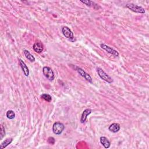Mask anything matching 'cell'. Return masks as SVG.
<instances>
[{
  "instance_id": "cell-1",
  "label": "cell",
  "mask_w": 149,
  "mask_h": 149,
  "mask_svg": "<svg viewBox=\"0 0 149 149\" xmlns=\"http://www.w3.org/2000/svg\"><path fill=\"white\" fill-rule=\"evenodd\" d=\"M126 7L128 9H130V11L136 13H139V14H143L145 13V9L142 7L137 5H135L133 4H128L126 5Z\"/></svg>"
},
{
  "instance_id": "cell-2",
  "label": "cell",
  "mask_w": 149,
  "mask_h": 149,
  "mask_svg": "<svg viewBox=\"0 0 149 149\" xmlns=\"http://www.w3.org/2000/svg\"><path fill=\"white\" fill-rule=\"evenodd\" d=\"M97 72L99 76L101 78V79L104 80V81H106V82L109 83H111L113 82V80L112 79V78L109 75H107L100 68H97Z\"/></svg>"
},
{
  "instance_id": "cell-3",
  "label": "cell",
  "mask_w": 149,
  "mask_h": 149,
  "mask_svg": "<svg viewBox=\"0 0 149 149\" xmlns=\"http://www.w3.org/2000/svg\"><path fill=\"white\" fill-rule=\"evenodd\" d=\"M65 126L61 122H55L53 125V130L56 135H60L63 132Z\"/></svg>"
},
{
  "instance_id": "cell-4",
  "label": "cell",
  "mask_w": 149,
  "mask_h": 149,
  "mask_svg": "<svg viewBox=\"0 0 149 149\" xmlns=\"http://www.w3.org/2000/svg\"><path fill=\"white\" fill-rule=\"evenodd\" d=\"M43 73L45 77L50 81L53 80L54 79V74L51 68L47 67H44L43 69Z\"/></svg>"
},
{
  "instance_id": "cell-5",
  "label": "cell",
  "mask_w": 149,
  "mask_h": 149,
  "mask_svg": "<svg viewBox=\"0 0 149 149\" xmlns=\"http://www.w3.org/2000/svg\"><path fill=\"white\" fill-rule=\"evenodd\" d=\"M100 46H101V47L102 48L104 49H105V50L107 52V53H108L109 54H112V56H114L115 57H118L119 56V53H118V52L117 51H116L115 49H114V48L110 47L107 46V45H106V44H101Z\"/></svg>"
},
{
  "instance_id": "cell-6",
  "label": "cell",
  "mask_w": 149,
  "mask_h": 149,
  "mask_svg": "<svg viewBox=\"0 0 149 149\" xmlns=\"http://www.w3.org/2000/svg\"><path fill=\"white\" fill-rule=\"evenodd\" d=\"M62 33H63V35H64V36H65L67 38L69 39V40H72L74 38V34H73L72 32L70 30V29L69 27H68L67 26L64 27L63 28H62Z\"/></svg>"
},
{
  "instance_id": "cell-7",
  "label": "cell",
  "mask_w": 149,
  "mask_h": 149,
  "mask_svg": "<svg viewBox=\"0 0 149 149\" xmlns=\"http://www.w3.org/2000/svg\"><path fill=\"white\" fill-rule=\"evenodd\" d=\"M76 70L78 71V72L79 73V74L82 76V77L85 78V79L86 80H87L90 83H92V78L90 76V75H89L88 74H87L84 70L82 69V68H80L79 67H77L76 68Z\"/></svg>"
},
{
  "instance_id": "cell-8",
  "label": "cell",
  "mask_w": 149,
  "mask_h": 149,
  "mask_svg": "<svg viewBox=\"0 0 149 149\" xmlns=\"http://www.w3.org/2000/svg\"><path fill=\"white\" fill-rule=\"evenodd\" d=\"M19 63L25 75L26 76H28L29 75V70L27 65L21 59H19Z\"/></svg>"
},
{
  "instance_id": "cell-9",
  "label": "cell",
  "mask_w": 149,
  "mask_h": 149,
  "mask_svg": "<svg viewBox=\"0 0 149 149\" xmlns=\"http://www.w3.org/2000/svg\"><path fill=\"white\" fill-rule=\"evenodd\" d=\"M91 113V109L90 108H87V109H86L83 112L82 115V117H81V119H80V122L83 124V123H84L86 119H87V117L89 115H90Z\"/></svg>"
},
{
  "instance_id": "cell-10",
  "label": "cell",
  "mask_w": 149,
  "mask_h": 149,
  "mask_svg": "<svg viewBox=\"0 0 149 149\" xmlns=\"http://www.w3.org/2000/svg\"><path fill=\"white\" fill-rule=\"evenodd\" d=\"M33 49L36 53H40L43 50V46L40 43H36L33 46Z\"/></svg>"
},
{
  "instance_id": "cell-11",
  "label": "cell",
  "mask_w": 149,
  "mask_h": 149,
  "mask_svg": "<svg viewBox=\"0 0 149 149\" xmlns=\"http://www.w3.org/2000/svg\"><path fill=\"white\" fill-rule=\"evenodd\" d=\"M109 130L113 133H117L120 130V125L117 123H114L109 126Z\"/></svg>"
},
{
  "instance_id": "cell-12",
  "label": "cell",
  "mask_w": 149,
  "mask_h": 149,
  "mask_svg": "<svg viewBox=\"0 0 149 149\" xmlns=\"http://www.w3.org/2000/svg\"><path fill=\"white\" fill-rule=\"evenodd\" d=\"M100 142L106 148H108L110 147V142L108 140V139L104 136H102L100 137Z\"/></svg>"
},
{
  "instance_id": "cell-13",
  "label": "cell",
  "mask_w": 149,
  "mask_h": 149,
  "mask_svg": "<svg viewBox=\"0 0 149 149\" xmlns=\"http://www.w3.org/2000/svg\"><path fill=\"white\" fill-rule=\"evenodd\" d=\"M12 142V138H7V139L5 140L3 142L1 143V146H0V148L3 149L7 147L8 146L10 145Z\"/></svg>"
},
{
  "instance_id": "cell-14",
  "label": "cell",
  "mask_w": 149,
  "mask_h": 149,
  "mask_svg": "<svg viewBox=\"0 0 149 149\" xmlns=\"http://www.w3.org/2000/svg\"><path fill=\"white\" fill-rule=\"evenodd\" d=\"M24 54L27 59L29 60L30 62H35V58L33 56V55L31 54L30 53V52L27 50H25L24 51Z\"/></svg>"
},
{
  "instance_id": "cell-15",
  "label": "cell",
  "mask_w": 149,
  "mask_h": 149,
  "mask_svg": "<svg viewBox=\"0 0 149 149\" xmlns=\"http://www.w3.org/2000/svg\"><path fill=\"white\" fill-rule=\"evenodd\" d=\"M7 117L9 119H14L15 117V112L12 110L8 111L7 112Z\"/></svg>"
},
{
  "instance_id": "cell-16",
  "label": "cell",
  "mask_w": 149,
  "mask_h": 149,
  "mask_svg": "<svg viewBox=\"0 0 149 149\" xmlns=\"http://www.w3.org/2000/svg\"><path fill=\"white\" fill-rule=\"evenodd\" d=\"M41 97L44 100H46L48 102H50L52 100V97L50 95H48V94H43L41 96Z\"/></svg>"
},
{
  "instance_id": "cell-17",
  "label": "cell",
  "mask_w": 149,
  "mask_h": 149,
  "mask_svg": "<svg viewBox=\"0 0 149 149\" xmlns=\"http://www.w3.org/2000/svg\"><path fill=\"white\" fill-rule=\"evenodd\" d=\"M0 136H1V139H2V138L4 137V136L5 135V128L3 126V125H1V133H0Z\"/></svg>"
},
{
  "instance_id": "cell-18",
  "label": "cell",
  "mask_w": 149,
  "mask_h": 149,
  "mask_svg": "<svg viewBox=\"0 0 149 149\" xmlns=\"http://www.w3.org/2000/svg\"><path fill=\"white\" fill-rule=\"evenodd\" d=\"M47 141H48V143L49 144H50V145H54L55 142H56V140H55V139L54 137H48Z\"/></svg>"
},
{
  "instance_id": "cell-19",
  "label": "cell",
  "mask_w": 149,
  "mask_h": 149,
  "mask_svg": "<svg viewBox=\"0 0 149 149\" xmlns=\"http://www.w3.org/2000/svg\"><path fill=\"white\" fill-rule=\"evenodd\" d=\"M80 1L83 2V3L85 4L86 5H87V6H90L91 4L93 2L92 1Z\"/></svg>"
}]
</instances>
